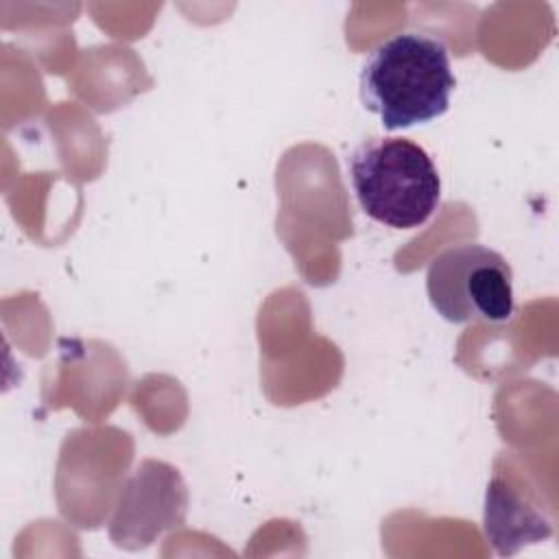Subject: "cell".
Returning a JSON list of instances; mask_svg holds the SVG:
<instances>
[{"instance_id":"obj_1","label":"cell","mask_w":559,"mask_h":559,"mask_svg":"<svg viewBox=\"0 0 559 559\" xmlns=\"http://www.w3.org/2000/svg\"><path fill=\"white\" fill-rule=\"evenodd\" d=\"M454 87L445 44L426 33H397L380 41L360 70L362 105L386 131L443 116Z\"/></svg>"},{"instance_id":"obj_2","label":"cell","mask_w":559,"mask_h":559,"mask_svg":"<svg viewBox=\"0 0 559 559\" xmlns=\"http://www.w3.org/2000/svg\"><path fill=\"white\" fill-rule=\"evenodd\" d=\"M362 212L393 229L424 225L439 205L441 179L430 155L406 138H369L347 157Z\"/></svg>"},{"instance_id":"obj_3","label":"cell","mask_w":559,"mask_h":559,"mask_svg":"<svg viewBox=\"0 0 559 559\" xmlns=\"http://www.w3.org/2000/svg\"><path fill=\"white\" fill-rule=\"evenodd\" d=\"M426 290L450 323H504L513 314V271L502 253L478 242L443 249L428 264Z\"/></svg>"},{"instance_id":"obj_5","label":"cell","mask_w":559,"mask_h":559,"mask_svg":"<svg viewBox=\"0 0 559 559\" xmlns=\"http://www.w3.org/2000/svg\"><path fill=\"white\" fill-rule=\"evenodd\" d=\"M485 533L500 555H513L522 546L548 537L552 526L544 518V509L531 502L528 491L496 472L485 498Z\"/></svg>"},{"instance_id":"obj_4","label":"cell","mask_w":559,"mask_h":559,"mask_svg":"<svg viewBox=\"0 0 559 559\" xmlns=\"http://www.w3.org/2000/svg\"><path fill=\"white\" fill-rule=\"evenodd\" d=\"M188 491L179 472L162 461H142L127 478L109 524L111 539L129 550L148 546L183 522Z\"/></svg>"}]
</instances>
